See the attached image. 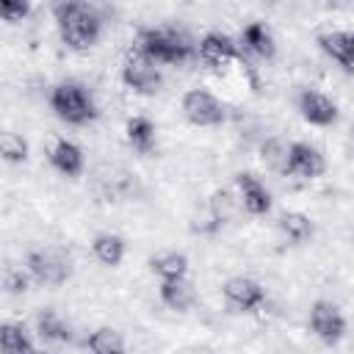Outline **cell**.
I'll return each instance as SVG.
<instances>
[{"instance_id": "11", "label": "cell", "mask_w": 354, "mask_h": 354, "mask_svg": "<svg viewBox=\"0 0 354 354\" xmlns=\"http://www.w3.org/2000/svg\"><path fill=\"white\" fill-rule=\"evenodd\" d=\"M318 44H321V50H324L332 61H337L346 72L354 69V36H351L348 30H326V33L318 36Z\"/></svg>"}, {"instance_id": "4", "label": "cell", "mask_w": 354, "mask_h": 354, "mask_svg": "<svg viewBox=\"0 0 354 354\" xmlns=\"http://www.w3.org/2000/svg\"><path fill=\"white\" fill-rule=\"evenodd\" d=\"M122 80L138 94H155L160 86V72H158V64L152 58H147L133 44L124 55V64H122Z\"/></svg>"}, {"instance_id": "8", "label": "cell", "mask_w": 354, "mask_h": 354, "mask_svg": "<svg viewBox=\"0 0 354 354\" xmlns=\"http://www.w3.org/2000/svg\"><path fill=\"white\" fill-rule=\"evenodd\" d=\"M310 326L326 343L340 340V335L346 332V321H343L340 310L332 301H315L313 304V310H310Z\"/></svg>"}, {"instance_id": "19", "label": "cell", "mask_w": 354, "mask_h": 354, "mask_svg": "<svg viewBox=\"0 0 354 354\" xmlns=\"http://www.w3.org/2000/svg\"><path fill=\"white\" fill-rule=\"evenodd\" d=\"M152 268L160 279H177L188 274V260L180 252H163L158 257H152Z\"/></svg>"}, {"instance_id": "24", "label": "cell", "mask_w": 354, "mask_h": 354, "mask_svg": "<svg viewBox=\"0 0 354 354\" xmlns=\"http://www.w3.org/2000/svg\"><path fill=\"white\" fill-rule=\"evenodd\" d=\"M279 230L290 241H304V238L313 235V221L304 213H282L279 216Z\"/></svg>"}, {"instance_id": "12", "label": "cell", "mask_w": 354, "mask_h": 354, "mask_svg": "<svg viewBox=\"0 0 354 354\" xmlns=\"http://www.w3.org/2000/svg\"><path fill=\"white\" fill-rule=\"evenodd\" d=\"M324 171V158L315 147L310 144H290L288 149V174H299V177H318Z\"/></svg>"}, {"instance_id": "16", "label": "cell", "mask_w": 354, "mask_h": 354, "mask_svg": "<svg viewBox=\"0 0 354 354\" xmlns=\"http://www.w3.org/2000/svg\"><path fill=\"white\" fill-rule=\"evenodd\" d=\"M241 41H243V47H246L249 53H254V55H260V58H274V53H277L274 36H271L268 28L260 25V22H249V25L243 28V33H241Z\"/></svg>"}, {"instance_id": "21", "label": "cell", "mask_w": 354, "mask_h": 354, "mask_svg": "<svg viewBox=\"0 0 354 354\" xmlns=\"http://www.w3.org/2000/svg\"><path fill=\"white\" fill-rule=\"evenodd\" d=\"M0 158L8 163H22L28 158V141L14 130H3L0 133Z\"/></svg>"}, {"instance_id": "25", "label": "cell", "mask_w": 354, "mask_h": 354, "mask_svg": "<svg viewBox=\"0 0 354 354\" xmlns=\"http://www.w3.org/2000/svg\"><path fill=\"white\" fill-rule=\"evenodd\" d=\"M36 326H39V335H41L44 340H66V335H69L66 324H64L53 310H44V313L39 315Z\"/></svg>"}, {"instance_id": "28", "label": "cell", "mask_w": 354, "mask_h": 354, "mask_svg": "<svg viewBox=\"0 0 354 354\" xmlns=\"http://www.w3.org/2000/svg\"><path fill=\"white\" fill-rule=\"evenodd\" d=\"M3 285H6L8 293H25L28 290V277L22 271H6Z\"/></svg>"}, {"instance_id": "22", "label": "cell", "mask_w": 354, "mask_h": 354, "mask_svg": "<svg viewBox=\"0 0 354 354\" xmlns=\"http://www.w3.org/2000/svg\"><path fill=\"white\" fill-rule=\"evenodd\" d=\"M0 348L3 351H30L33 343L19 324H0Z\"/></svg>"}, {"instance_id": "17", "label": "cell", "mask_w": 354, "mask_h": 354, "mask_svg": "<svg viewBox=\"0 0 354 354\" xmlns=\"http://www.w3.org/2000/svg\"><path fill=\"white\" fill-rule=\"evenodd\" d=\"M91 249H94V257H97L100 263H105V266H119L122 257H124V241H122L119 235L102 232V235L94 238Z\"/></svg>"}, {"instance_id": "7", "label": "cell", "mask_w": 354, "mask_h": 354, "mask_svg": "<svg viewBox=\"0 0 354 354\" xmlns=\"http://www.w3.org/2000/svg\"><path fill=\"white\" fill-rule=\"evenodd\" d=\"M28 268L39 282L47 285H61L69 277V260L58 252H30L28 254Z\"/></svg>"}, {"instance_id": "9", "label": "cell", "mask_w": 354, "mask_h": 354, "mask_svg": "<svg viewBox=\"0 0 354 354\" xmlns=\"http://www.w3.org/2000/svg\"><path fill=\"white\" fill-rule=\"evenodd\" d=\"M299 111L310 124H318V127H326L337 119V105L321 91H301Z\"/></svg>"}, {"instance_id": "14", "label": "cell", "mask_w": 354, "mask_h": 354, "mask_svg": "<svg viewBox=\"0 0 354 354\" xmlns=\"http://www.w3.org/2000/svg\"><path fill=\"white\" fill-rule=\"evenodd\" d=\"M50 163H53L61 174L75 177V174H80V171H83V152H80V147H77V144H72V141L61 138V141H55V147L50 149Z\"/></svg>"}, {"instance_id": "26", "label": "cell", "mask_w": 354, "mask_h": 354, "mask_svg": "<svg viewBox=\"0 0 354 354\" xmlns=\"http://www.w3.org/2000/svg\"><path fill=\"white\" fill-rule=\"evenodd\" d=\"M218 224H221V216L216 213V207H213V205H207V207H202V210L194 216L191 230L205 235V232H216V230H218Z\"/></svg>"}, {"instance_id": "3", "label": "cell", "mask_w": 354, "mask_h": 354, "mask_svg": "<svg viewBox=\"0 0 354 354\" xmlns=\"http://www.w3.org/2000/svg\"><path fill=\"white\" fill-rule=\"evenodd\" d=\"M50 105H53V111H55L61 119H66L69 124H86V122H91V119L97 116V108H94L91 97H88L80 86H75V83H61V86H55V88L50 91Z\"/></svg>"}, {"instance_id": "1", "label": "cell", "mask_w": 354, "mask_h": 354, "mask_svg": "<svg viewBox=\"0 0 354 354\" xmlns=\"http://www.w3.org/2000/svg\"><path fill=\"white\" fill-rule=\"evenodd\" d=\"M53 14L61 30V39L72 50H88L100 39V17L86 0H55Z\"/></svg>"}, {"instance_id": "6", "label": "cell", "mask_w": 354, "mask_h": 354, "mask_svg": "<svg viewBox=\"0 0 354 354\" xmlns=\"http://www.w3.org/2000/svg\"><path fill=\"white\" fill-rule=\"evenodd\" d=\"M224 299L232 310L249 313L266 301V290L260 288V282H254L249 277H232L224 282Z\"/></svg>"}, {"instance_id": "2", "label": "cell", "mask_w": 354, "mask_h": 354, "mask_svg": "<svg viewBox=\"0 0 354 354\" xmlns=\"http://www.w3.org/2000/svg\"><path fill=\"white\" fill-rule=\"evenodd\" d=\"M136 47L152 58L155 64H183L194 47L188 44V39L177 30H155V28H144L136 36Z\"/></svg>"}, {"instance_id": "10", "label": "cell", "mask_w": 354, "mask_h": 354, "mask_svg": "<svg viewBox=\"0 0 354 354\" xmlns=\"http://www.w3.org/2000/svg\"><path fill=\"white\" fill-rule=\"evenodd\" d=\"M235 183H238V188H241V205H243L246 213L263 216V213L271 210V194L266 191V185H263L254 174L243 171V174L235 177Z\"/></svg>"}, {"instance_id": "15", "label": "cell", "mask_w": 354, "mask_h": 354, "mask_svg": "<svg viewBox=\"0 0 354 354\" xmlns=\"http://www.w3.org/2000/svg\"><path fill=\"white\" fill-rule=\"evenodd\" d=\"M160 299H163V304H169L171 310L185 313V310L194 304L196 290H194V285H191L185 277H177V279H163V282H160Z\"/></svg>"}, {"instance_id": "20", "label": "cell", "mask_w": 354, "mask_h": 354, "mask_svg": "<svg viewBox=\"0 0 354 354\" xmlns=\"http://www.w3.org/2000/svg\"><path fill=\"white\" fill-rule=\"evenodd\" d=\"M86 346H88L94 354H119V351H124V340L119 337V332H113V329H108V326L91 332V337L86 340Z\"/></svg>"}, {"instance_id": "27", "label": "cell", "mask_w": 354, "mask_h": 354, "mask_svg": "<svg viewBox=\"0 0 354 354\" xmlns=\"http://www.w3.org/2000/svg\"><path fill=\"white\" fill-rule=\"evenodd\" d=\"M30 11V0H0V19L6 22H19Z\"/></svg>"}, {"instance_id": "18", "label": "cell", "mask_w": 354, "mask_h": 354, "mask_svg": "<svg viewBox=\"0 0 354 354\" xmlns=\"http://www.w3.org/2000/svg\"><path fill=\"white\" fill-rule=\"evenodd\" d=\"M127 141L133 144V149L149 152L152 144H155V124L147 116H133L127 122Z\"/></svg>"}, {"instance_id": "13", "label": "cell", "mask_w": 354, "mask_h": 354, "mask_svg": "<svg viewBox=\"0 0 354 354\" xmlns=\"http://www.w3.org/2000/svg\"><path fill=\"white\" fill-rule=\"evenodd\" d=\"M199 58L210 66H227L232 58H238V50L230 36L224 33H205L199 41Z\"/></svg>"}, {"instance_id": "23", "label": "cell", "mask_w": 354, "mask_h": 354, "mask_svg": "<svg viewBox=\"0 0 354 354\" xmlns=\"http://www.w3.org/2000/svg\"><path fill=\"white\" fill-rule=\"evenodd\" d=\"M288 149L290 144H285L282 138H268L263 144V160L268 169L279 171V174H288Z\"/></svg>"}, {"instance_id": "5", "label": "cell", "mask_w": 354, "mask_h": 354, "mask_svg": "<svg viewBox=\"0 0 354 354\" xmlns=\"http://www.w3.org/2000/svg\"><path fill=\"white\" fill-rule=\"evenodd\" d=\"M183 113L188 122H194L199 127H210V124L224 122V105L205 88H194L183 97Z\"/></svg>"}]
</instances>
